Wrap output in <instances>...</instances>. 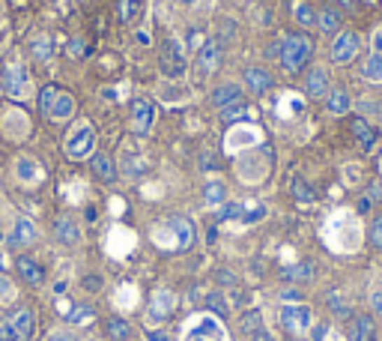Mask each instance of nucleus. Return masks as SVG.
Listing matches in <instances>:
<instances>
[{
    "instance_id": "obj_16",
    "label": "nucleus",
    "mask_w": 382,
    "mask_h": 341,
    "mask_svg": "<svg viewBox=\"0 0 382 341\" xmlns=\"http://www.w3.org/2000/svg\"><path fill=\"white\" fill-rule=\"evenodd\" d=\"M242 78H245V87H248L251 93H269L275 84V78L269 75V69H263V66H248Z\"/></svg>"
},
{
    "instance_id": "obj_15",
    "label": "nucleus",
    "mask_w": 382,
    "mask_h": 341,
    "mask_svg": "<svg viewBox=\"0 0 382 341\" xmlns=\"http://www.w3.org/2000/svg\"><path fill=\"white\" fill-rule=\"evenodd\" d=\"M54 237H57L63 246H78L81 243V225H78L72 216H57V222H54Z\"/></svg>"
},
{
    "instance_id": "obj_22",
    "label": "nucleus",
    "mask_w": 382,
    "mask_h": 341,
    "mask_svg": "<svg viewBox=\"0 0 382 341\" xmlns=\"http://www.w3.org/2000/svg\"><path fill=\"white\" fill-rule=\"evenodd\" d=\"M341 25H344V18H341V13L334 6H323L317 13V27L325 33V36H338Z\"/></svg>"
},
{
    "instance_id": "obj_36",
    "label": "nucleus",
    "mask_w": 382,
    "mask_h": 341,
    "mask_svg": "<svg viewBox=\"0 0 382 341\" xmlns=\"http://www.w3.org/2000/svg\"><path fill=\"white\" fill-rule=\"evenodd\" d=\"M206 305H209L212 312H218L221 317H227V302H224L221 293H209V296H206Z\"/></svg>"
},
{
    "instance_id": "obj_27",
    "label": "nucleus",
    "mask_w": 382,
    "mask_h": 341,
    "mask_svg": "<svg viewBox=\"0 0 382 341\" xmlns=\"http://www.w3.org/2000/svg\"><path fill=\"white\" fill-rule=\"evenodd\" d=\"M257 329H263V314L257 312V309H251V312H245L242 317H239V333L245 335V338H251Z\"/></svg>"
},
{
    "instance_id": "obj_18",
    "label": "nucleus",
    "mask_w": 382,
    "mask_h": 341,
    "mask_svg": "<svg viewBox=\"0 0 382 341\" xmlns=\"http://www.w3.org/2000/svg\"><path fill=\"white\" fill-rule=\"evenodd\" d=\"M350 341H376V323L370 314H353L350 321Z\"/></svg>"
},
{
    "instance_id": "obj_19",
    "label": "nucleus",
    "mask_w": 382,
    "mask_h": 341,
    "mask_svg": "<svg viewBox=\"0 0 382 341\" xmlns=\"http://www.w3.org/2000/svg\"><path fill=\"white\" fill-rule=\"evenodd\" d=\"M239 102H245L239 84H221L212 90V105H215L218 111H224V108H230V105H239Z\"/></svg>"
},
{
    "instance_id": "obj_21",
    "label": "nucleus",
    "mask_w": 382,
    "mask_h": 341,
    "mask_svg": "<svg viewBox=\"0 0 382 341\" xmlns=\"http://www.w3.org/2000/svg\"><path fill=\"white\" fill-rule=\"evenodd\" d=\"M305 93H308L311 99L329 96V75H325L323 66H313V69L308 72V78H305Z\"/></svg>"
},
{
    "instance_id": "obj_44",
    "label": "nucleus",
    "mask_w": 382,
    "mask_h": 341,
    "mask_svg": "<svg viewBox=\"0 0 382 341\" xmlns=\"http://www.w3.org/2000/svg\"><path fill=\"white\" fill-rule=\"evenodd\" d=\"M45 341H78L72 333H54V335H48Z\"/></svg>"
},
{
    "instance_id": "obj_12",
    "label": "nucleus",
    "mask_w": 382,
    "mask_h": 341,
    "mask_svg": "<svg viewBox=\"0 0 382 341\" xmlns=\"http://www.w3.org/2000/svg\"><path fill=\"white\" fill-rule=\"evenodd\" d=\"M36 239H39L36 225H33L30 218H15V228H13V234H9V246L21 251V249H30Z\"/></svg>"
},
{
    "instance_id": "obj_33",
    "label": "nucleus",
    "mask_w": 382,
    "mask_h": 341,
    "mask_svg": "<svg viewBox=\"0 0 382 341\" xmlns=\"http://www.w3.org/2000/svg\"><path fill=\"white\" fill-rule=\"evenodd\" d=\"M313 276V267L311 263H299V267H290L287 272H284V279H290V281H308Z\"/></svg>"
},
{
    "instance_id": "obj_25",
    "label": "nucleus",
    "mask_w": 382,
    "mask_h": 341,
    "mask_svg": "<svg viewBox=\"0 0 382 341\" xmlns=\"http://www.w3.org/2000/svg\"><path fill=\"white\" fill-rule=\"evenodd\" d=\"M188 341H224L221 329L215 326V321H200L194 329H191Z\"/></svg>"
},
{
    "instance_id": "obj_26",
    "label": "nucleus",
    "mask_w": 382,
    "mask_h": 341,
    "mask_svg": "<svg viewBox=\"0 0 382 341\" xmlns=\"http://www.w3.org/2000/svg\"><path fill=\"white\" fill-rule=\"evenodd\" d=\"M138 13H141V0H114V18L120 25H132Z\"/></svg>"
},
{
    "instance_id": "obj_13",
    "label": "nucleus",
    "mask_w": 382,
    "mask_h": 341,
    "mask_svg": "<svg viewBox=\"0 0 382 341\" xmlns=\"http://www.w3.org/2000/svg\"><path fill=\"white\" fill-rule=\"evenodd\" d=\"M72 114H75V99H72V93H66L60 87V93L54 96L45 120H51V123H66V120H72Z\"/></svg>"
},
{
    "instance_id": "obj_17",
    "label": "nucleus",
    "mask_w": 382,
    "mask_h": 341,
    "mask_svg": "<svg viewBox=\"0 0 382 341\" xmlns=\"http://www.w3.org/2000/svg\"><path fill=\"white\" fill-rule=\"evenodd\" d=\"M0 84H3V90L9 96H21L27 90V72L21 66H6L3 75H0Z\"/></svg>"
},
{
    "instance_id": "obj_43",
    "label": "nucleus",
    "mask_w": 382,
    "mask_h": 341,
    "mask_svg": "<svg viewBox=\"0 0 382 341\" xmlns=\"http://www.w3.org/2000/svg\"><path fill=\"white\" fill-rule=\"evenodd\" d=\"M370 309H374V314L382 317V291L379 293H370Z\"/></svg>"
},
{
    "instance_id": "obj_37",
    "label": "nucleus",
    "mask_w": 382,
    "mask_h": 341,
    "mask_svg": "<svg viewBox=\"0 0 382 341\" xmlns=\"http://www.w3.org/2000/svg\"><path fill=\"white\" fill-rule=\"evenodd\" d=\"M33 57H39V60H45V57H51V39H36L33 42Z\"/></svg>"
},
{
    "instance_id": "obj_30",
    "label": "nucleus",
    "mask_w": 382,
    "mask_h": 341,
    "mask_svg": "<svg viewBox=\"0 0 382 341\" xmlns=\"http://www.w3.org/2000/svg\"><path fill=\"white\" fill-rule=\"evenodd\" d=\"M60 93V87L57 84H48V87H42L39 90V114L42 117H48V108H51V102H54V96Z\"/></svg>"
},
{
    "instance_id": "obj_40",
    "label": "nucleus",
    "mask_w": 382,
    "mask_h": 341,
    "mask_svg": "<svg viewBox=\"0 0 382 341\" xmlns=\"http://www.w3.org/2000/svg\"><path fill=\"white\" fill-rule=\"evenodd\" d=\"M242 216V207L239 204H227L224 210L218 213V222H224V218H239Z\"/></svg>"
},
{
    "instance_id": "obj_42",
    "label": "nucleus",
    "mask_w": 382,
    "mask_h": 341,
    "mask_svg": "<svg viewBox=\"0 0 382 341\" xmlns=\"http://www.w3.org/2000/svg\"><path fill=\"white\" fill-rule=\"evenodd\" d=\"M215 281L224 284V288H233V284H236V276H233L230 270H218V272H215Z\"/></svg>"
},
{
    "instance_id": "obj_8",
    "label": "nucleus",
    "mask_w": 382,
    "mask_h": 341,
    "mask_svg": "<svg viewBox=\"0 0 382 341\" xmlns=\"http://www.w3.org/2000/svg\"><path fill=\"white\" fill-rule=\"evenodd\" d=\"M224 60V46L218 39H206L204 46L197 48V69L200 72H215Z\"/></svg>"
},
{
    "instance_id": "obj_29",
    "label": "nucleus",
    "mask_w": 382,
    "mask_h": 341,
    "mask_svg": "<svg viewBox=\"0 0 382 341\" xmlns=\"http://www.w3.org/2000/svg\"><path fill=\"white\" fill-rule=\"evenodd\" d=\"M362 75L370 81H382V57L379 54H370V57L362 63Z\"/></svg>"
},
{
    "instance_id": "obj_14",
    "label": "nucleus",
    "mask_w": 382,
    "mask_h": 341,
    "mask_svg": "<svg viewBox=\"0 0 382 341\" xmlns=\"http://www.w3.org/2000/svg\"><path fill=\"white\" fill-rule=\"evenodd\" d=\"M90 171H93V177L96 180H102V183H114L117 180V162L108 156V153H93V159H90Z\"/></svg>"
},
{
    "instance_id": "obj_7",
    "label": "nucleus",
    "mask_w": 382,
    "mask_h": 341,
    "mask_svg": "<svg viewBox=\"0 0 382 341\" xmlns=\"http://www.w3.org/2000/svg\"><path fill=\"white\" fill-rule=\"evenodd\" d=\"M358 54V36L353 30H341L332 42V60L334 63H350Z\"/></svg>"
},
{
    "instance_id": "obj_20",
    "label": "nucleus",
    "mask_w": 382,
    "mask_h": 341,
    "mask_svg": "<svg viewBox=\"0 0 382 341\" xmlns=\"http://www.w3.org/2000/svg\"><path fill=\"white\" fill-rule=\"evenodd\" d=\"M174 309H176V296L171 291H155L153 302H150V314L155 321H167L174 314Z\"/></svg>"
},
{
    "instance_id": "obj_28",
    "label": "nucleus",
    "mask_w": 382,
    "mask_h": 341,
    "mask_svg": "<svg viewBox=\"0 0 382 341\" xmlns=\"http://www.w3.org/2000/svg\"><path fill=\"white\" fill-rule=\"evenodd\" d=\"M66 321H69L72 326H90L96 321V314H93V309H90V305H72V312L66 314Z\"/></svg>"
},
{
    "instance_id": "obj_11",
    "label": "nucleus",
    "mask_w": 382,
    "mask_h": 341,
    "mask_svg": "<svg viewBox=\"0 0 382 341\" xmlns=\"http://www.w3.org/2000/svg\"><path fill=\"white\" fill-rule=\"evenodd\" d=\"M350 132H353V138L358 141V150L362 153H370V150H376V141H379V132L367 123L365 117H353L350 120Z\"/></svg>"
},
{
    "instance_id": "obj_45",
    "label": "nucleus",
    "mask_w": 382,
    "mask_h": 341,
    "mask_svg": "<svg viewBox=\"0 0 382 341\" xmlns=\"http://www.w3.org/2000/svg\"><path fill=\"white\" fill-rule=\"evenodd\" d=\"M248 341H272V335H269V333H266V326H263V329H257V333H254Z\"/></svg>"
},
{
    "instance_id": "obj_31",
    "label": "nucleus",
    "mask_w": 382,
    "mask_h": 341,
    "mask_svg": "<svg viewBox=\"0 0 382 341\" xmlns=\"http://www.w3.org/2000/svg\"><path fill=\"white\" fill-rule=\"evenodd\" d=\"M296 21H299V27L317 25V13H313V6L311 4H296Z\"/></svg>"
},
{
    "instance_id": "obj_24",
    "label": "nucleus",
    "mask_w": 382,
    "mask_h": 341,
    "mask_svg": "<svg viewBox=\"0 0 382 341\" xmlns=\"http://www.w3.org/2000/svg\"><path fill=\"white\" fill-rule=\"evenodd\" d=\"M350 105H353V99H350V93L346 90H329V96H325V108H329V114H338V117H344L346 111H350Z\"/></svg>"
},
{
    "instance_id": "obj_38",
    "label": "nucleus",
    "mask_w": 382,
    "mask_h": 341,
    "mask_svg": "<svg viewBox=\"0 0 382 341\" xmlns=\"http://www.w3.org/2000/svg\"><path fill=\"white\" fill-rule=\"evenodd\" d=\"M245 111H248V108H245V102L224 108V123H233V120H242V114H245Z\"/></svg>"
},
{
    "instance_id": "obj_9",
    "label": "nucleus",
    "mask_w": 382,
    "mask_h": 341,
    "mask_svg": "<svg viewBox=\"0 0 382 341\" xmlns=\"http://www.w3.org/2000/svg\"><path fill=\"white\" fill-rule=\"evenodd\" d=\"M93 141H96L93 129H90V126H81L78 132H72V135L66 138V153H69L72 159L90 156V153H93Z\"/></svg>"
},
{
    "instance_id": "obj_35",
    "label": "nucleus",
    "mask_w": 382,
    "mask_h": 341,
    "mask_svg": "<svg viewBox=\"0 0 382 341\" xmlns=\"http://www.w3.org/2000/svg\"><path fill=\"white\" fill-rule=\"evenodd\" d=\"M367 239H370V246L374 249H382V213L370 222V234H367Z\"/></svg>"
},
{
    "instance_id": "obj_32",
    "label": "nucleus",
    "mask_w": 382,
    "mask_h": 341,
    "mask_svg": "<svg viewBox=\"0 0 382 341\" xmlns=\"http://www.w3.org/2000/svg\"><path fill=\"white\" fill-rule=\"evenodd\" d=\"M204 197H206V204H224V197H227V189H224V183H206Z\"/></svg>"
},
{
    "instance_id": "obj_6",
    "label": "nucleus",
    "mask_w": 382,
    "mask_h": 341,
    "mask_svg": "<svg viewBox=\"0 0 382 341\" xmlns=\"http://www.w3.org/2000/svg\"><path fill=\"white\" fill-rule=\"evenodd\" d=\"M167 228L174 230V237H176V251H188L191 246H194V239H197V228L191 218L185 216H171L167 218Z\"/></svg>"
},
{
    "instance_id": "obj_1",
    "label": "nucleus",
    "mask_w": 382,
    "mask_h": 341,
    "mask_svg": "<svg viewBox=\"0 0 382 341\" xmlns=\"http://www.w3.org/2000/svg\"><path fill=\"white\" fill-rule=\"evenodd\" d=\"M311 57H313V39L308 33H287L278 42V60L287 75H299L302 69H308Z\"/></svg>"
},
{
    "instance_id": "obj_5",
    "label": "nucleus",
    "mask_w": 382,
    "mask_h": 341,
    "mask_svg": "<svg viewBox=\"0 0 382 341\" xmlns=\"http://www.w3.org/2000/svg\"><path fill=\"white\" fill-rule=\"evenodd\" d=\"M15 272H18L21 281L30 284V288H42L45 279H48L45 267H42L36 258H30V255H18V258H15Z\"/></svg>"
},
{
    "instance_id": "obj_39",
    "label": "nucleus",
    "mask_w": 382,
    "mask_h": 341,
    "mask_svg": "<svg viewBox=\"0 0 382 341\" xmlns=\"http://www.w3.org/2000/svg\"><path fill=\"white\" fill-rule=\"evenodd\" d=\"M102 284H105V279L99 276V272H90V276L84 279V288H87L90 293H99V291H102Z\"/></svg>"
},
{
    "instance_id": "obj_10",
    "label": "nucleus",
    "mask_w": 382,
    "mask_h": 341,
    "mask_svg": "<svg viewBox=\"0 0 382 341\" xmlns=\"http://www.w3.org/2000/svg\"><path fill=\"white\" fill-rule=\"evenodd\" d=\"M6 321L13 323L18 341H30L33 335H36V314H33V309H24V305H21V309H15Z\"/></svg>"
},
{
    "instance_id": "obj_47",
    "label": "nucleus",
    "mask_w": 382,
    "mask_h": 341,
    "mask_svg": "<svg viewBox=\"0 0 382 341\" xmlns=\"http://www.w3.org/2000/svg\"><path fill=\"white\" fill-rule=\"evenodd\" d=\"M376 48L382 51V33H379V36H376Z\"/></svg>"
},
{
    "instance_id": "obj_4",
    "label": "nucleus",
    "mask_w": 382,
    "mask_h": 341,
    "mask_svg": "<svg viewBox=\"0 0 382 341\" xmlns=\"http://www.w3.org/2000/svg\"><path fill=\"white\" fill-rule=\"evenodd\" d=\"M129 123L138 135H147L155 123V105L153 99H134L132 108H129Z\"/></svg>"
},
{
    "instance_id": "obj_23",
    "label": "nucleus",
    "mask_w": 382,
    "mask_h": 341,
    "mask_svg": "<svg viewBox=\"0 0 382 341\" xmlns=\"http://www.w3.org/2000/svg\"><path fill=\"white\" fill-rule=\"evenodd\" d=\"M105 335L111 341H129L132 338V323L126 321V317H108L105 321Z\"/></svg>"
},
{
    "instance_id": "obj_3",
    "label": "nucleus",
    "mask_w": 382,
    "mask_h": 341,
    "mask_svg": "<svg viewBox=\"0 0 382 341\" xmlns=\"http://www.w3.org/2000/svg\"><path fill=\"white\" fill-rule=\"evenodd\" d=\"M159 66H162V72L167 75V78H183L185 75V54L183 48L176 46L174 39H164L162 42V54H159Z\"/></svg>"
},
{
    "instance_id": "obj_41",
    "label": "nucleus",
    "mask_w": 382,
    "mask_h": 341,
    "mask_svg": "<svg viewBox=\"0 0 382 341\" xmlns=\"http://www.w3.org/2000/svg\"><path fill=\"white\" fill-rule=\"evenodd\" d=\"M0 341H18L15 329H13V323H9V321H0Z\"/></svg>"
},
{
    "instance_id": "obj_46",
    "label": "nucleus",
    "mask_w": 382,
    "mask_h": 341,
    "mask_svg": "<svg viewBox=\"0 0 382 341\" xmlns=\"http://www.w3.org/2000/svg\"><path fill=\"white\" fill-rule=\"evenodd\" d=\"M0 276H3V251H0Z\"/></svg>"
},
{
    "instance_id": "obj_2",
    "label": "nucleus",
    "mask_w": 382,
    "mask_h": 341,
    "mask_svg": "<svg viewBox=\"0 0 382 341\" xmlns=\"http://www.w3.org/2000/svg\"><path fill=\"white\" fill-rule=\"evenodd\" d=\"M278 321H281V326H284L287 335H305L308 329H311V323H313V314H311L308 305L290 302V305H284V309H281Z\"/></svg>"
},
{
    "instance_id": "obj_34",
    "label": "nucleus",
    "mask_w": 382,
    "mask_h": 341,
    "mask_svg": "<svg viewBox=\"0 0 382 341\" xmlns=\"http://www.w3.org/2000/svg\"><path fill=\"white\" fill-rule=\"evenodd\" d=\"M293 197H296V201H302V204H311L317 195H313V189H311L305 180H296L293 183Z\"/></svg>"
}]
</instances>
